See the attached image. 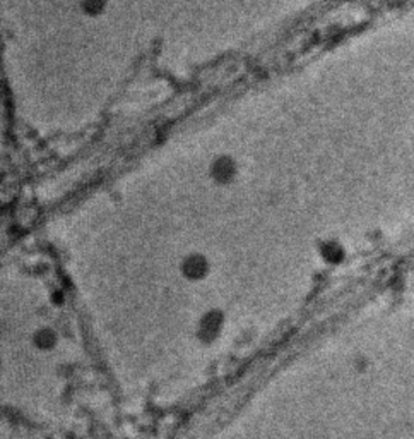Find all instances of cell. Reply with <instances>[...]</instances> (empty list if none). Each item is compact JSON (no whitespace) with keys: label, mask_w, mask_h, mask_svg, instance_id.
<instances>
[{"label":"cell","mask_w":414,"mask_h":439,"mask_svg":"<svg viewBox=\"0 0 414 439\" xmlns=\"http://www.w3.org/2000/svg\"><path fill=\"white\" fill-rule=\"evenodd\" d=\"M212 175L218 182H228L231 177L234 175V165L231 160L221 158L214 163L212 166Z\"/></svg>","instance_id":"6da1fadb"},{"label":"cell","mask_w":414,"mask_h":439,"mask_svg":"<svg viewBox=\"0 0 414 439\" xmlns=\"http://www.w3.org/2000/svg\"><path fill=\"white\" fill-rule=\"evenodd\" d=\"M206 271V263L199 258H193L192 261H186L185 264V273L188 276H200Z\"/></svg>","instance_id":"7a4b0ae2"},{"label":"cell","mask_w":414,"mask_h":439,"mask_svg":"<svg viewBox=\"0 0 414 439\" xmlns=\"http://www.w3.org/2000/svg\"><path fill=\"white\" fill-rule=\"evenodd\" d=\"M101 5H103L101 0H88V2H86V5H84V10L88 14L101 12Z\"/></svg>","instance_id":"3957f363"}]
</instances>
